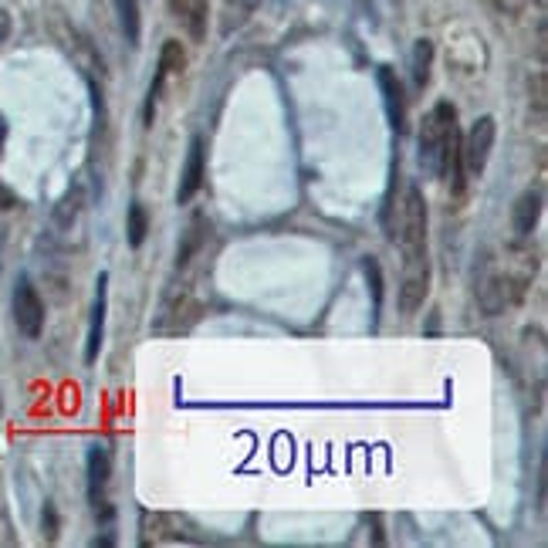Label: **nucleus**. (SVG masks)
<instances>
[{
    "label": "nucleus",
    "instance_id": "a211bd4d",
    "mask_svg": "<svg viewBox=\"0 0 548 548\" xmlns=\"http://www.w3.org/2000/svg\"><path fill=\"white\" fill-rule=\"evenodd\" d=\"M362 271H366L369 291H373V305H376V312H379V305H383V271H379V261L366 258V261H362Z\"/></svg>",
    "mask_w": 548,
    "mask_h": 548
},
{
    "label": "nucleus",
    "instance_id": "20e7f679",
    "mask_svg": "<svg viewBox=\"0 0 548 548\" xmlns=\"http://www.w3.org/2000/svg\"><path fill=\"white\" fill-rule=\"evenodd\" d=\"M494 136H498V122L491 116H481L467 132V139L461 143V166L471 176H481L484 166L491 159V149H494Z\"/></svg>",
    "mask_w": 548,
    "mask_h": 548
},
{
    "label": "nucleus",
    "instance_id": "f8f14e48",
    "mask_svg": "<svg viewBox=\"0 0 548 548\" xmlns=\"http://www.w3.org/2000/svg\"><path fill=\"white\" fill-rule=\"evenodd\" d=\"M261 0H224V11H220V34L231 38L234 31H241L247 21L258 11Z\"/></svg>",
    "mask_w": 548,
    "mask_h": 548
},
{
    "label": "nucleus",
    "instance_id": "2eb2a0df",
    "mask_svg": "<svg viewBox=\"0 0 548 548\" xmlns=\"http://www.w3.org/2000/svg\"><path fill=\"white\" fill-rule=\"evenodd\" d=\"M187 68V51H183L180 41H166L163 44V55H159V75L163 78H173Z\"/></svg>",
    "mask_w": 548,
    "mask_h": 548
},
{
    "label": "nucleus",
    "instance_id": "1a4fd4ad",
    "mask_svg": "<svg viewBox=\"0 0 548 548\" xmlns=\"http://www.w3.org/2000/svg\"><path fill=\"white\" fill-rule=\"evenodd\" d=\"M379 92H383V105H386V116H390L393 129L400 132L406 122V102H403V85L396 78L393 68H379Z\"/></svg>",
    "mask_w": 548,
    "mask_h": 548
},
{
    "label": "nucleus",
    "instance_id": "f3484780",
    "mask_svg": "<svg viewBox=\"0 0 548 548\" xmlns=\"http://www.w3.org/2000/svg\"><path fill=\"white\" fill-rule=\"evenodd\" d=\"M430 58H433V44L417 41V48H413V82L420 88L427 85V78H430Z\"/></svg>",
    "mask_w": 548,
    "mask_h": 548
},
{
    "label": "nucleus",
    "instance_id": "f257e3e1",
    "mask_svg": "<svg viewBox=\"0 0 548 548\" xmlns=\"http://www.w3.org/2000/svg\"><path fill=\"white\" fill-rule=\"evenodd\" d=\"M538 271V258L528 247L501 244L481 258L477 268V305L484 315H505L511 305L525 298Z\"/></svg>",
    "mask_w": 548,
    "mask_h": 548
},
{
    "label": "nucleus",
    "instance_id": "39448f33",
    "mask_svg": "<svg viewBox=\"0 0 548 548\" xmlns=\"http://www.w3.org/2000/svg\"><path fill=\"white\" fill-rule=\"evenodd\" d=\"M14 322L28 339H38L44 329V302L28 278H21L14 285Z\"/></svg>",
    "mask_w": 548,
    "mask_h": 548
},
{
    "label": "nucleus",
    "instance_id": "f03ea898",
    "mask_svg": "<svg viewBox=\"0 0 548 548\" xmlns=\"http://www.w3.org/2000/svg\"><path fill=\"white\" fill-rule=\"evenodd\" d=\"M420 170L433 176V180H444L454 170L457 190H464V166H461V129H457V109L450 102H437L427 112L420 126Z\"/></svg>",
    "mask_w": 548,
    "mask_h": 548
},
{
    "label": "nucleus",
    "instance_id": "ddd939ff",
    "mask_svg": "<svg viewBox=\"0 0 548 548\" xmlns=\"http://www.w3.org/2000/svg\"><path fill=\"white\" fill-rule=\"evenodd\" d=\"M116 14H119V28H122V34H126V41L136 48L139 31H143V21H139V4L136 0H116Z\"/></svg>",
    "mask_w": 548,
    "mask_h": 548
},
{
    "label": "nucleus",
    "instance_id": "9d476101",
    "mask_svg": "<svg viewBox=\"0 0 548 548\" xmlns=\"http://www.w3.org/2000/svg\"><path fill=\"white\" fill-rule=\"evenodd\" d=\"M200 187H203V139H193L190 153H187V166H183V176H180V190H176V200L190 203L197 197Z\"/></svg>",
    "mask_w": 548,
    "mask_h": 548
},
{
    "label": "nucleus",
    "instance_id": "6e6552de",
    "mask_svg": "<svg viewBox=\"0 0 548 548\" xmlns=\"http://www.w3.org/2000/svg\"><path fill=\"white\" fill-rule=\"evenodd\" d=\"M170 14L180 21V28L190 34L193 41L207 38V0H170Z\"/></svg>",
    "mask_w": 548,
    "mask_h": 548
},
{
    "label": "nucleus",
    "instance_id": "0eeeda50",
    "mask_svg": "<svg viewBox=\"0 0 548 548\" xmlns=\"http://www.w3.org/2000/svg\"><path fill=\"white\" fill-rule=\"evenodd\" d=\"M85 474H88V501H92L95 508L105 505V491H109V477H112V454L109 450L99 447V444L88 450Z\"/></svg>",
    "mask_w": 548,
    "mask_h": 548
},
{
    "label": "nucleus",
    "instance_id": "9b49d317",
    "mask_svg": "<svg viewBox=\"0 0 548 548\" xmlns=\"http://www.w3.org/2000/svg\"><path fill=\"white\" fill-rule=\"evenodd\" d=\"M542 217V190H525L515 203V234L528 237L538 227Z\"/></svg>",
    "mask_w": 548,
    "mask_h": 548
},
{
    "label": "nucleus",
    "instance_id": "dca6fc26",
    "mask_svg": "<svg viewBox=\"0 0 548 548\" xmlns=\"http://www.w3.org/2000/svg\"><path fill=\"white\" fill-rule=\"evenodd\" d=\"M126 234H129V244H132V247H143L146 234H149V214H146L143 203H132V207H129Z\"/></svg>",
    "mask_w": 548,
    "mask_h": 548
},
{
    "label": "nucleus",
    "instance_id": "423d86ee",
    "mask_svg": "<svg viewBox=\"0 0 548 548\" xmlns=\"http://www.w3.org/2000/svg\"><path fill=\"white\" fill-rule=\"evenodd\" d=\"M105 312H109V274H99V281H95L92 322H88V339H85V362H95V359H99V352H102Z\"/></svg>",
    "mask_w": 548,
    "mask_h": 548
},
{
    "label": "nucleus",
    "instance_id": "aec40b11",
    "mask_svg": "<svg viewBox=\"0 0 548 548\" xmlns=\"http://www.w3.org/2000/svg\"><path fill=\"white\" fill-rule=\"evenodd\" d=\"M0 143H4V122H0ZM11 203H14V197H11V193H7L4 187H0V207H11Z\"/></svg>",
    "mask_w": 548,
    "mask_h": 548
},
{
    "label": "nucleus",
    "instance_id": "6ab92c4d",
    "mask_svg": "<svg viewBox=\"0 0 548 548\" xmlns=\"http://www.w3.org/2000/svg\"><path fill=\"white\" fill-rule=\"evenodd\" d=\"M498 4V11H505V14H521L528 7V0H494Z\"/></svg>",
    "mask_w": 548,
    "mask_h": 548
},
{
    "label": "nucleus",
    "instance_id": "4468645a",
    "mask_svg": "<svg viewBox=\"0 0 548 548\" xmlns=\"http://www.w3.org/2000/svg\"><path fill=\"white\" fill-rule=\"evenodd\" d=\"M207 234H210V220L203 217V214H197L193 217V224H190V231H187V241H183V247H180V264H190V258L193 254L200 251V244L207 241Z\"/></svg>",
    "mask_w": 548,
    "mask_h": 548
},
{
    "label": "nucleus",
    "instance_id": "412c9836",
    "mask_svg": "<svg viewBox=\"0 0 548 548\" xmlns=\"http://www.w3.org/2000/svg\"><path fill=\"white\" fill-rule=\"evenodd\" d=\"M7 34H11V17H7V11H0V44H4Z\"/></svg>",
    "mask_w": 548,
    "mask_h": 548
},
{
    "label": "nucleus",
    "instance_id": "7ed1b4c3",
    "mask_svg": "<svg viewBox=\"0 0 548 548\" xmlns=\"http://www.w3.org/2000/svg\"><path fill=\"white\" fill-rule=\"evenodd\" d=\"M427 291H430V261H427V251L403 254L400 312H403V315L420 312L423 302H427Z\"/></svg>",
    "mask_w": 548,
    "mask_h": 548
}]
</instances>
